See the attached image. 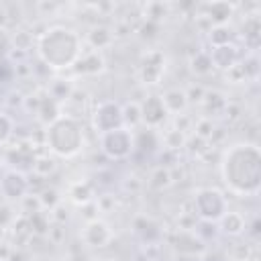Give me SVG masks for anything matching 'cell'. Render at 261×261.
I'll return each mask as SVG.
<instances>
[{
  "label": "cell",
  "mask_w": 261,
  "mask_h": 261,
  "mask_svg": "<svg viewBox=\"0 0 261 261\" xmlns=\"http://www.w3.org/2000/svg\"><path fill=\"white\" fill-rule=\"evenodd\" d=\"M86 43L90 49L94 51H102L108 49L114 43V31L106 24H94L88 33H86Z\"/></svg>",
  "instance_id": "2e32d148"
},
{
  "label": "cell",
  "mask_w": 261,
  "mask_h": 261,
  "mask_svg": "<svg viewBox=\"0 0 261 261\" xmlns=\"http://www.w3.org/2000/svg\"><path fill=\"white\" fill-rule=\"evenodd\" d=\"M73 69L80 75H98L106 69V59L102 55V51H94V49H84L77 57V61L73 63Z\"/></svg>",
  "instance_id": "5bb4252c"
},
{
  "label": "cell",
  "mask_w": 261,
  "mask_h": 261,
  "mask_svg": "<svg viewBox=\"0 0 261 261\" xmlns=\"http://www.w3.org/2000/svg\"><path fill=\"white\" fill-rule=\"evenodd\" d=\"M80 237H82L84 245L94 247V249H102V247L110 245L114 234H112V228H110V224L106 220L94 218V220H86Z\"/></svg>",
  "instance_id": "30bf717a"
},
{
  "label": "cell",
  "mask_w": 261,
  "mask_h": 261,
  "mask_svg": "<svg viewBox=\"0 0 261 261\" xmlns=\"http://www.w3.org/2000/svg\"><path fill=\"white\" fill-rule=\"evenodd\" d=\"M120 112H122V126L128 130H137L141 126V104L130 100L120 104Z\"/></svg>",
  "instance_id": "603a6c76"
},
{
  "label": "cell",
  "mask_w": 261,
  "mask_h": 261,
  "mask_svg": "<svg viewBox=\"0 0 261 261\" xmlns=\"http://www.w3.org/2000/svg\"><path fill=\"white\" fill-rule=\"evenodd\" d=\"M35 51L49 69H71L84 51V43L77 31L65 24H51L37 35Z\"/></svg>",
  "instance_id": "7a4b0ae2"
},
{
  "label": "cell",
  "mask_w": 261,
  "mask_h": 261,
  "mask_svg": "<svg viewBox=\"0 0 261 261\" xmlns=\"http://www.w3.org/2000/svg\"><path fill=\"white\" fill-rule=\"evenodd\" d=\"M33 98H35V108L31 110L35 116H37V120L41 122V124H51L55 118H59L61 116V104L55 100V98H51L49 96V92H37V94H31Z\"/></svg>",
  "instance_id": "7c38bea8"
},
{
  "label": "cell",
  "mask_w": 261,
  "mask_h": 261,
  "mask_svg": "<svg viewBox=\"0 0 261 261\" xmlns=\"http://www.w3.org/2000/svg\"><path fill=\"white\" fill-rule=\"evenodd\" d=\"M220 175L234 196H257L261 188V151L255 143L241 141L224 149L220 157Z\"/></svg>",
  "instance_id": "6da1fadb"
},
{
  "label": "cell",
  "mask_w": 261,
  "mask_h": 261,
  "mask_svg": "<svg viewBox=\"0 0 261 261\" xmlns=\"http://www.w3.org/2000/svg\"><path fill=\"white\" fill-rule=\"evenodd\" d=\"M161 141H163V145H165L169 151H177V149H181V147L186 145L184 133H181V130H175V128L167 130V133L161 137Z\"/></svg>",
  "instance_id": "1f68e13d"
},
{
  "label": "cell",
  "mask_w": 261,
  "mask_h": 261,
  "mask_svg": "<svg viewBox=\"0 0 261 261\" xmlns=\"http://www.w3.org/2000/svg\"><path fill=\"white\" fill-rule=\"evenodd\" d=\"M167 69V55L159 49H147L139 57V82L147 88L159 86Z\"/></svg>",
  "instance_id": "8992f818"
},
{
  "label": "cell",
  "mask_w": 261,
  "mask_h": 261,
  "mask_svg": "<svg viewBox=\"0 0 261 261\" xmlns=\"http://www.w3.org/2000/svg\"><path fill=\"white\" fill-rule=\"evenodd\" d=\"M37 196H39V202H41V208L43 210H53L55 206L61 204V196H59V192L55 188H45Z\"/></svg>",
  "instance_id": "4dcf8cb0"
},
{
  "label": "cell",
  "mask_w": 261,
  "mask_h": 261,
  "mask_svg": "<svg viewBox=\"0 0 261 261\" xmlns=\"http://www.w3.org/2000/svg\"><path fill=\"white\" fill-rule=\"evenodd\" d=\"M135 232L143 241H147V243H153V241H157L161 237L159 224L155 220H151V218H145V216H141V218L135 220Z\"/></svg>",
  "instance_id": "d4e9b609"
},
{
  "label": "cell",
  "mask_w": 261,
  "mask_h": 261,
  "mask_svg": "<svg viewBox=\"0 0 261 261\" xmlns=\"http://www.w3.org/2000/svg\"><path fill=\"white\" fill-rule=\"evenodd\" d=\"M190 69H192V73H196V75H208V73L214 69L208 51H196V53L190 57Z\"/></svg>",
  "instance_id": "83f0119b"
},
{
  "label": "cell",
  "mask_w": 261,
  "mask_h": 261,
  "mask_svg": "<svg viewBox=\"0 0 261 261\" xmlns=\"http://www.w3.org/2000/svg\"><path fill=\"white\" fill-rule=\"evenodd\" d=\"M241 37L245 41V47L251 51H257L261 43V20L257 14H247L241 27Z\"/></svg>",
  "instance_id": "e0dca14e"
},
{
  "label": "cell",
  "mask_w": 261,
  "mask_h": 261,
  "mask_svg": "<svg viewBox=\"0 0 261 261\" xmlns=\"http://www.w3.org/2000/svg\"><path fill=\"white\" fill-rule=\"evenodd\" d=\"M208 41L212 47H218V45H226V43H232V31L228 24H220V27H210V33H208Z\"/></svg>",
  "instance_id": "f546056e"
},
{
  "label": "cell",
  "mask_w": 261,
  "mask_h": 261,
  "mask_svg": "<svg viewBox=\"0 0 261 261\" xmlns=\"http://www.w3.org/2000/svg\"><path fill=\"white\" fill-rule=\"evenodd\" d=\"M194 130H196V137H198V139H202V141L212 139V135H214V122H212V118L202 116V118L196 122Z\"/></svg>",
  "instance_id": "e575fe53"
},
{
  "label": "cell",
  "mask_w": 261,
  "mask_h": 261,
  "mask_svg": "<svg viewBox=\"0 0 261 261\" xmlns=\"http://www.w3.org/2000/svg\"><path fill=\"white\" fill-rule=\"evenodd\" d=\"M169 118V112L161 100V96L157 94H149L143 102H141V124L147 128H155L159 130Z\"/></svg>",
  "instance_id": "9c48e42d"
},
{
  "label": "cell",
  "mask_w": 261,
  "mask_h": 261,
  "mask_svg": "<svg viewBox=\"0 0 261 261\" xmlns=\"http://www.w3.org/2000/svg\"><path fill=\"white\" fill-rule=\"evenodd\" d=\"M251 261H257V259H251Z\"/></svg>",
  "instance_id": "b9f144b4"
},
{
  "label": "cell",
  "mask_w": 261,
  "mask_h": 261,
  "mask_svg": "<svg viewBox=\"0 0 261 261\" xmlns=\"http://www.w3.org/2000/svg\"><path fill=\"white\" fill-rule=\"evenodd\" d=\"M98 145L110 161H124L135 153V133L120 126L98 135Z\"/></svg>",
  "instance_id": "5b68a950"
},
{
  "label": "cell",
  "mask_w": 261,
  "mask_h": 261,
  "mask_svg": "<svg viewBox=\"0 0 261 261\" xmlns=\"http://www.w3.org/2000/svg\"><path fill=\"white\" fill-rule=\"evenodd\" d=\"M14 212H12V208L8 206V204H0V228H4V226H10L12 222H14Z\"/></svg>",
  "instance_id": "8d00e7d4"
},
{
  "label": "cell",
  "mask_w": 261,
  "mask_h": 261,
  "mask_svg": "<svg viewBox=\"0 0 261 261\" xmlns=\"http://www.w3.org/2000/svg\"><path fill=\"white\" fill-rule=\"evenodd\" d=\"M55 169H57V161H55L51 155H37L31 171H33L39 179H47L49 175L55 173Z\"/></svg>",
  "instance_id": "4316f807"
},
{
  "label": "cell",
  "mask_w": 261,
  "mask_h": 261,
  "mask_svg": "<svg viewBox=\"0 0 261 261\" xmlns=\"http://www.w3.org/2000/svg\"><path fill=\"white\" fill-rule=\"evenodd\" d=\"M31 192V179L27 173L16 169H6L0 175V196L6 202H20Z\"/></svg>",
  "instance_id": "ba28073f"
},
{
  "label": "cell",
  "mask_w": 261,
  "mask_h": 261,
  "mask_svg": "<svg viewBox=\"0 0 261 261\" xmlns=\"http://www.w3.org/2000/svg\"><path fill=\"white\" fill-rule=\"evenodd\" d=\"M210 55V61H212V67L214 69H220V71H228L230 67H234L239 61H241V53H239V47L234 43H226V45H218V47H212L208 51Z\"/></svg>",
  "instance_id": "4fadbf2b"
},
{
  "label": "cell",
  "mask_w": 261,
  "mask_h": 261,
  "mask_svg": "<svg viewBox=\"0 0 261 261\" xmlns=\"http://www.w3.org/2000/svg\"><path fill=\"white\" fill-rule=\"evenodd\" d=\"M175 251L181 257H200L206 251V243L204 239L196 232V230H188V228H177L175 232V241H173Z\"/></svg>",
  "instance_id": "8fae6325"
},
{
  "label": "cell",
  "mask_w": 261,
  "mask_h": 261,
  "mask_svg": "<svg viewBox=\"0 0 261 261\" xmlns=\"http://www.w3.org/2000/svg\"><path fill=\"white\" fill-rule=\"evenodd\" d=\"M173 184V175H171V169L169 167H165V165H159V167H155L153 169V173H151V177H149V186L153 188V190H165V188H169Z\"/></svg>",
  "instance_id": "f1b7e54d"
},
{
  "label": "cell",
  "mask_w": 261,
  "mask_h": 261,
  "mask_svg": "<svg viewBox=\"0 0 261 261\" xmlns=\"http://www.w3.org/2000/svg\"><path fill=\"white\" fill-rule=\"evenodd\" d=\"M14 135V120L10 114L0 110V145H6Z\"/></svg>",
  "instance_id": "d6a6232c"
},
{
  "label": "cell",
  "mask_w": 261,
  "mask_h": 261,
  "mask_svg": "<svg viewBox=\"0 0 261 261\" xmlns=\"http://www.w3.org/2000/svg\"><path fill=\"white\" fill-rule=\"evenodd\" d=\"M0 29H8V8L0 4Z\"/></svg>",
  "instance_id": "f35d334b"
},
{
  "label": "cell",
  "mask_w": 261,
  "mask_h": 261,
  "mask_svg": "<svg viewBox=\"0 0 261 261\" xmlns=\"http://www.w3.org/2000/svg\"><path fill=\"white\" fill-rule=\"evenodd\" d=\"M6 159V147L4 145H0V163Z\"/></svg>",
  "instance_id": "ab89813d"
},
{
  "label": "cell",
  "mask_w": 261,
  "mask_h": 261,
  "mask_svg": "<svg viewBox=\"0 0 261 261\" xmlns=\"http://www.w3.org/2000/svg\"><path fill=\"white\" fill-rule=\"evenodd\" d=\"M135 133V151L141 153H155L157 147L161 145V137L155 128H141V130H133Z\"/></svg>",
  "instance_id": "d6986e66"
},
{
  "label": "cell",
  "mask_w": 261,
  "mask_h": 261,
  "mask_svg": "<svg viewBox=\"0 0 261 261\" xmlns=\"http://www.w3.org/2000/svg\"><path fill=\"white\" fill-rule=\"evenodd\" d=\"M220 224V230L228 237H241L245 230H247V220L241 212H234V210H226L224 216L218 220Z\"/></svg>",
  "instance_id": "ffe728a7"
},
{
  "label": "cell",
  "mask_w": 261,
  "mask_h": 261,
  "mask_svg": "<svg viewBox=\"0 0 261 261\" xmlns=\"http://www.w3.org/2000/svg\"><path fill=\"white\" fill-rule=\"evenodd\" d=\"M226 210H228V200L222 190H218L214 186H204L194 192L192 214L196 218H200L202 222L214 224L224 216Z\"/></svg>",
  "instance_id": "277c9868"
},
{
  "label": "cell",
  "mask_w": 261,
  "mask_h": 261,
  "mask_svg": "<svg viewBox=\"0 0 261 261\" xmlns=\"http://www.w3.org/2000/svg\"><path fill=\"white\" fill-rule=\"evenodd\" d=\"M27 220H29V226H31V232L33 234H49L51 230V214H47V210H37V212H31V214H24Z\"/></svg>",
  "instance_id": "cb8c5ba5"
},
{
  "label": "cell",
  "mask_w": 261,
  "mask_h": 261,
  "mask_svg": "<svg viewBox=\"0 0 261 261\" xmlns=\"http://www.w3.org/2000/svg\"><path fill=\"white\" fill-rule=\"evenodd\" d=\"M161 100H163V104H165L167 112H169V114H173V116L184 114V112H186V108L190 106V102H188V96H186V90H184V88H169V90H165V92H163V96H161Z\"/></svg>",
  "instance_id": "ac0fdd59"
},
{
  "label": "cell",
  "mask_w": 261,
  "mask_h": 261,
  "mask_svg": "<svg viewBox=\"0 0 261 261\" xmlns=\"http://www.w3.org/2000/svg\"><path fill=\"white\" fill-rule=\"evenodd\" d=\"M86 143L84 126L75 116L61 114L45 126V147L61 159H73L82 153Z\"/></svg>",
  "instance_id": "3957f363"
},
{
  "label": "cell",
  "mask_w": 261,
  "mask_h": 261,
  "mask_svg": "<svg viewBox=\"0 0 261 261\" xmlns=\"http://www.w3.org/2000/svg\"><path fill=\"white\" fill-rule=\"evenodd\" d=\"M165 16H169V4L165 2H147L143 6V20L161 24Z\"/></svg>",
  "instance_id": "484cf974"
},
{
  "label": "cell",
  "mask_w": 261,
  "mask_h": 261,
  "mask_svg": "<svg viewBox=\"0 0 261 261\" xmlns=\"http://www.w3.org/2000/svg\"><path fill=\"white\" fill-rule=\"evenodd\" d=\"M102 261H112V259H102Z\"/></svg>",
  "instance_id": "60d3db41"
},
{
  "label": "cell",
  "mask_w": 261,
  "mask_h": 261,
  "mask_svg": "<svg viewBox=\"0 0 261 261\" xmlns=\"http://www.w3.org/2000/svg\"><path fill=\"white\" fill-rule=\"evenodd\" d=\"M204 94H206V88L204 86H200V84H196V86H190V90H186V96H188V102H202V98H204Z\"/></svg>",
  "instance_id": "74e56055"
},
{
  "label": "cell",
  "mask_w": 261,
  "mask_h": 261,
  "mask_svg": "<svg viewBox=\"0 0 261 261\" xmlns=\"http://www.w3.org/2000/svg\"><path fill=\"white\" fill-rule=\"evenodd\" d=\"M67 196H69V200H71L73 204L86 206V204L94 202V188H92V184H90L88 179H77V181L69 184Z\"/></svg>",
  "instance_id": "44dd1931"
},
{
  "label": "cell",
  "mask_w": 261,
  "mask_h": 261,
  "mask_svg": "<svg viewBox=\"0 0 261 261\" xmlns=\"http://www.w3.org/2000/svg\"><path fill=\"white\" fill-rule=\"evenodd\" d=\"M208 114V118H212V114H224L226 106H228V100L220 94V92H214V90H206L202 102H200Z\"/></svg>",
  "instance_id": "7402d4cb"
},
{
  "label": "cell",
  "mask_w": 261,
  "mask_h": 261,
  "mask_svg": "<svg viewBox=\"0 0 261 261\" xmlns=\"http://www.w3.org/2000/svg\"><path fill=\"white\" fill-rule=\"evenodd\" d=\"M12 53V37L8 29H0V61H4Z\"/></svg>",
  "instance_id": "d590c367"
},
{
  "label": "cell",
  "mask_w": 261,
  "mask_h": 261,
  "mask_svg": "<svg viewBox=\"0 0 261 261\" xmlns=\"http://www.w3.org/2000/svg\"><path fill=\"white\" fill-rule=\"evenodd\" d=\"M0 261H4V259H2V257H0Z\"/></svg>",
  "instance_id": "7bdbcfd3"
},
{
  "label": "cell",
  "mask_w": 261,
  "mask_h": 261,
  "mask_svg": "<svg viewBox=\"0 0 261 261\" xmlns=\"http://www.w3.org/2000/svg\"><path fill=\"white\" fill-rule=\"evenodd\" d=\"M10 37H12V49H18V51L33 49V35L29 31H14L10 33Z\"/></svg>",
  "instance_id": "836d02e7"
},
{
  "label": "cell",
  "mask_w": 261,
  "mask_h": 261,
  "mask_svg": "<svg viewBox=\"0 0 261 261\" xmlns=\"http://www.w3.org/2000/svg\"><path fill=\"white\" fill-rule=\"evenodd\" d=\"M92 126L98 135L120 128L122 126V112L116 100H102L92 110Z\"/></svg>",
  "instance_id": "52a82bcc"
},
{
  "label": "cell",
  "mask_w": 261,
  "mask_h": 261,
  "mask_svg": "<svg viewBox=\"0 0 261 261\" xmlns=\"http://www.w3.org/2000/svg\"><path fill=\"white\" fill-rule=\"evenodd\" d=\"M202 8H204V16L212 22V27L226 24V22L230 20V16H234V10H237V6H234V4L224 2V0L208 2V4H204Z\"/></svg>",
  "instance_id": "9a60e30c"
}]
</instances>
